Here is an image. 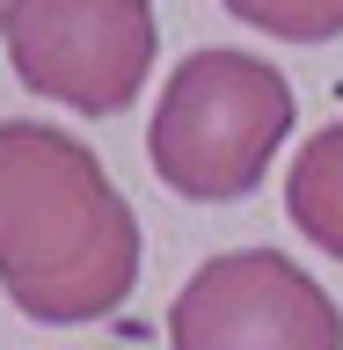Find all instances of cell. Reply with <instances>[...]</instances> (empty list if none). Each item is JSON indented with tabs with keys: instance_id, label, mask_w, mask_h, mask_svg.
Instances as JSON below:
<instances>
[{
	"instance_id": "cell-1",
	"label": "cell",
	"mask_w": 343,
	"mask_h": 350,
	"mask_svg": "<svg viewBox=\"0 0 343 350\" xmlns=\"http://www.w3.org/2000/svg\"><path fill=\"white\" fill-rule=\"evenodd\" d=\"M0 284L29 321H103L139 284V219L73 131L0 124Z\"/></svg>"
},
{
	"instance_id": "cell-2",
	"label": "cell",
	"mask_w": 343,
	"mask_h": 350,
	"mask_svg": "<svg viewBox=\"0 0 343 350\" xmlns=\"http://www.w3.org/2000/svg\"><path fill=\"white\" fill-rule=\"evenodd\" d=\"M285 131H292V88L278 66L234 44H205L168 73L147 124V153L175 197L227 204L263 183Z\"/></svg>"
},
{
	"instance_id": "cell-3",
	"label": "cell",
	"mask_w": 343,
	"mask_h": 350,
	"mask_svg": "<svg viewBox=\"0 0 343 350\" xmlns=\"http://www.w3.org/2000/svg\"><path fill=\"white\" fill-rule=\"evenodd\" d=\"M175 350H343V314L285 248L197 262L168 306Z\"/></svg>"
},
{
	"instance_id": "cell-4",
	"label": "cell",
	"mask_w": 343,
	"mask_h": 350,
	"mask_svg": "<svg viewBox=\"0 0 343 350\" xmlns=\"http://www.w3.org/2000/svg\"><path fill=\"white\" fill-rule=\"evenodd\" d=\"M0 44H8L22 88H37L81 117H117L147 81L161 22L139 0H95V8L37 0V8H0Z\"/></svg>"
},
{
	"instance_id": "cell-5",
	"label": "cell",
	"mask_w": 343,
	"mask_h": 350,
	"mask_svg": "<svg viewBox=\"0 0 343 350\" xmlns=\"http://www.w3.org/2000/svg\"><path fill=\"white\" fill-rule=\"evenodd\" d=\"M285 212L314 248L343 262V124H322L292 153V175H285Z\"/></svg>"
},
{
	"instance_id": "cell-6",
	"label": "cell",
	"mask_w": 343,
	"mask_h": 350,
	"mask_svg": "<svg viewBox=\"0 0 343 350\" xmlns=\"http://www.w3.org/2000/svg\"><path fill=\"white\" fill-rule=\"evenodd\" d=\"M234 15L249 22V29H270V37H343V0H234Z\"/></svg>"
}]
</instances>
